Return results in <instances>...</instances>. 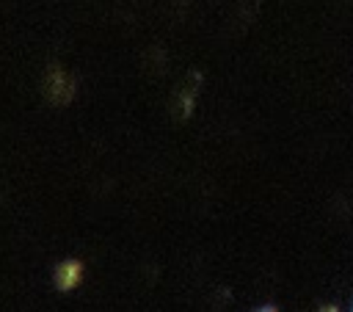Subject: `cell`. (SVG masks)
I'll return each instance as SVG.
<instances>
[{
    "mask_svg": "<svg viewBox=\"0 0 353 312\" xmlns=\"http://www.w3.org/2000/svg\"><path fill=\"white\" fill-rule=\"evenodd\" d=\"M256 312H276V306H262V309H256Z\"/></svg>",
    "mask_w": 353,
    "mask_h": 312,
    "instance_id": "3957f363",
    "label": "cell"
},
{
    "mask_svg": "<svg viewBox=\"0 0 353 312\" xmlns=\"http://www.w3.org/2000/svg\"><path fill=\"white\" fill-rule=\"evenodd\" d=\"M317 312H339V309H336V306H334V304H323V306H320V309H317Z\"/></svg>",
    "mask_w": 353,
    "mask_h": 312,
    "instance_id": "7a4b0ae2",
    "label": "cell"
},
{
    "mask_svg": "<svg viewBox=\"0 0 353 312\" xmlns=\"http://www.w3.org/2000/svg\"><path fill=\"white\" fill-rule=\"evenodd\" d=\"M52 282H55V287H58L61 293L74 290V287L83 282V262H77V260H63V262H58Z\"/></svg>",
    "mask_w": 353,
    "mask_h": 312,
    "instance_id": "6da1fadb",
    "label": "cell"
}]
</instances>
